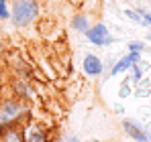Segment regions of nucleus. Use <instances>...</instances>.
Returning <instances> with one entry per match:
<instances>
[{
	"label": "nucleus",
	"instance_id": "obj_1",
	"mask_svg": "<svg viewBox=\"0 0 151 142\" xmlns=\"http://www.w3.org/2000/svg\"><path fill=\"white\" fill-rule=\"evenodd\" d=\"M39 14L37 0H12V18L19 26L31 24Z\"/></svg>",
	"mask_w": 151,
	"mask_h": 142
},
{
	"label": "nucleus",
	"instance_id": "obj_2",
	"mask_svg": "<svg viewBox=\"0 0 151 142\" xmlns=\"http://www.w3.org/2000/svg\"><path fill=\"white\" fill-rule=\"evenodd\" d=\"M21 114H23L21 104L4 102V104L0 106V128H4V126H8V124H14Z\"/></svg>",
	"mask_w": 151,
	"mask_h": 142
},
{
	"label": "nucleus",
	"instance_id": "obj_3",
	"mask_svg": "<svg viewBox=\"0 0 151 142\" xmlns=\"http://www.w3.org/2000/svg\"><path fill=\"white\" fill-rule=\"evenodd\" d=\"M86 37H88V41H90L92 45H110V43L114 41V39L110 37L108 28L102 23H96V26H92V28L86 33Z\"/></svg>",
	"mask_w": 151,
	"mask_h": 142
},
{
	"label": "nucleus",
	"instance_id": "obj_4",
	"mask_svg": "<svg viewBox=\"0 0 151 142\" xmlns=\"http://www.w3.org/2000/svg\"><path fill=\"white\" fill-rule=\"evenodd\" d=\"M141 59V53H135V51H131L129 55H125L114 67H112V73L110 75H119V73H125V71H129V69H133L135 67V63Z\"/></svg>",
	"mask_w": 151,
	"mask_h": 142
},
{
	"label": "nucleus",
	"instance_id": "obj_5",
	"mask_svg": "<svg viewBox=\"0 0 151 142\" xmlns=\"http://www.w3.org/2000/svg\"><path fill=\"white\" fill-rule=\"evenodd\" d=\"M123 128H125V132L133 138V140H137V142H151V136H147V132L141 130V126H137L135 122L125 120V122H123Z\"/></svg>",
	"mask_w": 151,
	"mask_h": 142
},
{
	"label": "nucleus",
	"instance_id": "obj_6",
	"mask_svg": "<svg viewBox=\"0 0 151 142\" xmlns=\"http://www.w3.org/2000/svg\"><path fill=\"white\" fill-rule=\"evenodd\" d=\"M82 67L86 71V75H90V77H96V75H100L102 73V61L96 57V55H92V53H88L86 57H84V63H82Z\"/></svg>",
	"mask_w": 151,
	"mask_h": 142
},
{
	"label": "nucleus",
	"instance_id": "obj_7",
	"mask_svg": "<svg viewBox=\"0 0 151 142\" xmlns=\"http://www.w3.org/2000/svg\"><path fill=\"white\" fill-rule=\"evenodd\" d=\"M25 142H47V136H45V132L39 128V126H35V124H31V126H27L25 128Z\"/></svg>",
	"mask_w": 151,
	"mask_h": 142
},
{
	"label": "nucleus",
	"instance_id": "obj_8",
	"mask_svg": "<svg viewBox=\"0 0 151 142\" xmlns=\"http://www.w3.org/2000/svg\"><path fill=\"white\" fill-rule=\"evenodd\" d=\"M2 142H25V136L21 132H17L14 128H10V130H4Z\"/></svg>",
	"mask_w": 151,
	"mask_h": 142
},
{
	"label": "nucleus",
	"instance_id": "obj_9",
	"mask_svg": "<svg viewBox=\"0 0 151 142\" xmlns=\"http://www.w3.org/2000/svg\"><path fill=\"white\" fill-rule=\"evenodd\" d=\"M72 26H74L76 31H80V33H88V31L92 28V26L88 24V16H84V14H78L74 18V24H72Z\"/></svg>",
	"mask_w": 151,
	"mask_h": 142
},
{
	"label": "nucleus",
	"instance_id": "obj_10",
	"mask_svg": "<svg viewBox=\"0 0 151 142\" xmlns=\"http://www.w3.org/2000/svg\"><path fill=\"white\" fill-rule=\"evenodd\" d=\"M125 14L129 16V18H133L135 23L143 24V18H141V14H139V12H135V10H125Z\"/></svg>",
	"mask_w": 151,
	"mask_h": 142
},
{
	"label": "nucleus",
	"instance_id": "obj_11",
	"mask_svg": "<svg viewBox=\"0 0 151 142\" xmlns=\"http://www.w3.org/2000/svg\"><path fill=\"white\" fill-rule=\"evenodd\" d=\"M10 14H8V8H6V0H0V21H4V18H8Z\"/></svg>",
	"mask_w": 151,
	"mask_h": 142
},
{
	"label": "nucleus",
	"instance_id": "obj_12",
	"mask_svg": "<svg viewBox=\"0 0 151 142\" xmlns=\"http://www.w3.org/2000/svg\"><path fill=\"white\" fill-rule=\"evenodd\" d=\"M143 49H145V45H143V43H137V41L129 45V51H135V53H141Z\"/></svg>",
	"mask_w": 151,
	"mask_h": 142
},
{
	"label": "nucleus",
	"instance_id": "obj_13",
	"mask_svg": "<svg viewBox=\"0 0 151 142\" xmlns=\"http://www.w3.org/2000/svg\"><path fill=\"white\" fill-rule=\"evenodd\" d=\"M141 18H143V24H151V12H139Z\"/></svg>",
	"mask_w": 151,
	"mask_h": 142
},
{
	"label": "nucleus",
	"instance_id": "obj_14",
	"mask_svg": "<svg viewBox=\"0 0 151 142\" xmlns=\"http://www.w3.org/2000/svg\"><path fill=\"white\" fill-rule=\"evenodd\" d=\"M147 39H149V41H151V35H149V37H147Z\"/></svg>",
	"mask_w": 151,
	"mask_h": 142
}]
</instances>
